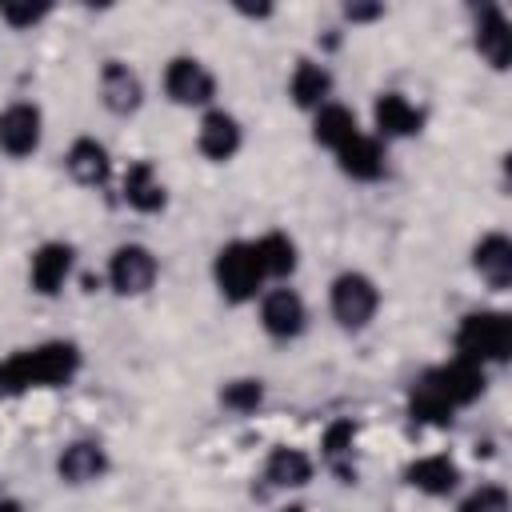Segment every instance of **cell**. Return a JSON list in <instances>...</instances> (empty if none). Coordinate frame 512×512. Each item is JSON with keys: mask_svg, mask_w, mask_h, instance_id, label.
<instances>
[{"mask_svg": "<svg viewBox=\"0 0 512 512\" xmlns=\"http://www.w3.org/2000/svg\"><path fill=\"white\" fill-rule=\"evenodd\" d=\"M80 372V348L72 340H44L36 348H20L4 360L8 396H20L28 388H60Z\"/></svg>", "mask_w": 512, "mask_h": 512, "instance_id": "cell-1", "label": "cell"}, {"mask_svg": "<svg viewBox=\"0 0 512 512\" xmlns=\"http://www.w3.org/2000/svg\"><path fill=\"white\" fill-rule=\"evenodd\" d=\"M456 356L472 360V364H504L512 356V320L508 312H468L456 328Z\"/></svg>", "mask_w": 512, "mask_h": 512, "instance_id": "cell-2", "label": "cell"}, {"mask_svg": "<svg viewBox=\"0 0 512 512\" xmlns=\"http://www.w3.org/2000/svg\"><path fill=\"white\" fill-rule=\"evenodd\" d=\"M212 276H216L220 296L232 300V304L252 300V296L264 288V280H268L264 268H260V260H256V248H252L248 240L224 244V248L216 252V260H212Z\"/></svg>", "mask_w": 512, "mask_h": 512, "instance_id": "cell-3", "label": "cell"}, {"mask_svg": "<svg viewBox=\"0 0 512 512\" xmlns=\"http://www.w3.org/2000/svg\"><path fill=\"white\" fill-rule=\"evenodd\" d=\"M380 308V288L372 284V276L364 272H340L332 280V316L340 328L356 332L364 328Z\"/></svg>", "mask_w": 512, "mask_h": 512, "instance_id": "cell-4", "label": "cell"}, {"mask_svg": "<svg viewBox=\"0 0 512 512\" xmlns=\"http://www.w3.org/2000/svg\"><path fill=\"white\" fill-rule=\"evenodd\" d=\"M164 92L180 108H204L216 100V76L196 56H172L164 68Z\"/></svg>", "mask_w": 512, "mask_h": 512, "instance_id": "cell-5", "label": "cell"}, {"mask_svg": "<svg viewBox=\"0 0 512 512\" xmlns=\"http://www.w3.org/2000/svg\"><path fill=\"white\" fill-rule=\"evenodd\" d=\"M424 380L436 388V396L456 412V408H468V404H476L480 396H484V368L480 364H472V360H448V364H436V368H428L424 372Z\"/></svg>", "mask_w": 512, "mask_h": 512, "instance_id": "cell-6", "label": "cell"}, {"mask_svg": "<svg viewBox=\"0 0 512 512\" xmlns=\"http://www.w3.org/2000/svg\"><path fill=\"white\" fill-rule=\"evenodd\" d=\"M156 272H160V264H156L152 248H144V244H120L108 256V284L120 296H144L156 284Z\"/></svg>", "mask_w": 512, "mask_h": 512, "instance_id": "cell-7", "label": "cell"}, {"mask_svg": "<svg viewBox=\"0 0 512 512\" xmlns=\"http://www.w3.org/2000/svg\"><path fill=\"white\" fill-rule=\"evenodd\" d=\"M40 136H44V116L36 104L28 100H16L0 112V148L8 156H32L40 148Z\"/></svg>", "mask_w": 512, "mask_h": 512, "instance_id": "cell-8", "label": "cell"}, {"mask_svg": "<svg viewBox=\"0 0 512 512\" xmlns=\"http://www.w3.org/2000/svg\"><path fill=\"white\" fill-rule=\"evenodd\" d=\"M260 324L276 340H296L308 328V308L292 288H272L260 300Z\"/></svg>", "mask_w": 512, "mask_h": 512, "instance_id": "cell-9", "label": "cell"}, {"mask_svg": "<svg viewBox=\"0 0 512 512\" xmlns=\"http://www.w3.org/2000/svg\"><path fill=\"white\" fill-rule=\"evenodd\" d=\"M72 264H76V248L64 244V240H48L32 252V264H28V280L40 296H56L64 288V280L72 276Z\"/></svg>", "mask_w": 512, "mask_h": 512, "instance_id": "cell-10", "label": "cell"}, {"mask_svg": "<svg viewBox=\"0 0 512 512\" xmlns=\"http://www.w3.org/2000/svg\"><path fill=\"white\" fill-rule=\"evenodd\" d=\"M100 100H104L108 112L132 116L144 104V84H140V76L124 60H108L100 68Z\"/></svg>", "mask_w": 512, "mask_h": 512, "instance_id": "cell-11", "label": "cell"}, {"mask_svg": "<svg viewBox=\"0 0 512 512\" xmlns=\"http://www.w3.org/2000/svg\"><path fill=\"white\" fill-rule=\"evenodd\" d=\"M196 144H200V152H204L208 160L224 164V160H232V156L240 152V144H244V128H240V120H236L232 112L212 108V112H204V120H200Z\"/></svg>", "mask_w": 512, "mask_h": 512, "instance_id": "cell-12", "label": "cell"}, {"mask_svg": "<svg viewBox=\"0 0 512 512\" xmlns=\"http://www.w3.org/2000/svg\"><path fill=\"white\" fill-rule=\"evenodd\" d=\"M472 268L476 276L492 288V292H504L512 284V240L504 232H488L476 240L472 248Z\"/></svg>", "mask_w": 512, "mask_h": 512, "instance_id": "cell-13", "label": "cell"}, {"mask_svg": "<svg viewBox=\"0 0 512 512\" xmlns=\"http://www.w3.org/2000/svg\"><path fill=\"white\" fill-rule=\"evenodd\" d=\"M372 120H376V132L388 140H404V136H416L424 128V112L404 92H380Z\"/></svg>", "mask_w": 512, "mask_h": 512, "instance_id": "cell-14", "label": "cell"}, {"mask_svg": "<svg viewBox=\"0 0 512 512\" xmlns=\"http://www.w3.org/2000/svg\"><path fill=\"white\" fill-rule=\"evenodd\" d=\"M476 52L484 56L488 68L504 72L512 60V36H508V20L496 4H484L476 12Z\"/></svg>", "mask_w": 512, "mask_h": 512, "instance_id": "cell-15", "label": "cell"}, {"mask_svg": "<svg viewBox=\"0 0 512 512\" xmlns=\"http://www.w3.org/2000/svg\"><path fill=\"white\" fill-rule=\"evenodd\" d=\"M64 168H68V176H72L76 184H84V188H104L108 176H112V156H108V148H104L100 140L80 136V140H72V148H68V156H64Z\"/></svg>", "mask_w": 512, "mask_h": 512, "instance_id": "cell-16", "label": "cell"}, {"mask_svg": "<svg viewBox=\"0 0 512 512\" xmlns=\"http://www.w3.org/2000/svg\"><path fill=\"white\" fill-rule=\"evenodd\" d=\"M56 472L64 484H92L108 472V452L96 440H72L60 456H56Z\"/></svg>", "mask_w": 512, "mask_h": 512, "instance_id": "cell-17", "label": "cell"}, {"mask_svg": "<svg viewBox=\"0 0 512 512\" xmlns=\"http://www.w3.org/2000/svg\"><path fill=\"white\" fill-rule=\"evenodd\" d=\"M404 480L424 496H448L460 484V464L452 456H420L404 468Z\"/></svg>", "mask_w": 512, "mask_h": 512, "instance_id": "cell-18", "label": "cell"}, {"mask_svg": "<svg viewBox=\"0 0 512 512\" xmlns=\"http://www.w3.org/2000/svg\"><path fill=\"white\" fill-rule=\"evenodd\" d=\"M120 192H124V204L136 208V212H160L168 204V192H164V184H160V176H156V168L148 160L128 164Z\"/></svg>", "mask_w": 512, "mask_h": 512, "instance_id": "cell-19", "label": "cell"}, {"mask_svg": "<svg viewBox=\"0 0 512 512\" xmlns=\"http://www.w3.org/2000/svg\"><path fill=\"white\" fill-rule=\"evenodd\" d=\"M336 164H340V172L352 176V180H380V176H384V148H380L376 136L356 132V136L336 152Z\"/></svg>", "mask_w": 512, "mask_h": 512, "instance_id": "cell-20", "label": "cell"}, {"mask_svg": "<svg viewBox=\"0 0 512 512\" xmlns=\"http://www.w3.org/2000/svg\"><path fill=\"white\" fill-rule=\"evenodd\" d=\"M288 96H292L300 108H308V112L324 108L328 96H332V72H328L324 64H316V60H296L292 80H288Z\"/></svg>", "mask_w": 512, "mask_h": 512, "instance_id": "cell-21", "label": "cell"}, {"mask_svg": "<svg viewBox=\"0 0 512 512\" xmlns=\"http://www.w3.org/2000/svg\"><path fill=\"white\" fill-rule=\"evenodd\" d=\"M312 472H316L312 468V456L300 452V448H288V444L272 448L268 460H264V480L272 488H304L312 480Z\"/></svg>", "mask_w": 512, "mask_h": 512, "instance_id": "cell-22", "label": "cell"}, {"mask_svg": "<svg viewBox=\"0 0 512 512\" xmlns=\"http://www.w3.org/2000/svg\"><path fill=\"white\" fill-rule=\"evenodd\" d=\"M356 132H360V128H356L352 108L332 104V100H328L324 108H316V120H312V140H316V144H324V148L340 152Z\"/></svg>", "mask_w": 512, "mask_h": 512, "instance_id": "cell-23", "label": "cell"}, {"mask_svg": "<svg viewBox=\"0 0 512 512\" xmlns=\"http://www.w3.org/2000/svg\"><path fill=\"white\" fill-rule=\"evenodd\" d=\"M352 444H356V424H352V420H336V424H328L324 444H320L328 468H332L344 484L356 480V468H352Z\"/></svg>", "mask_w": 512, "mask_h": 512, "instance_id": "cell-24", "label": "cell"}, {"mask_svg": "<svg viewBox=\"0 0 512 512\" xmlns=\"http://www.w3.org/2000/svg\"><path fill=\"white\" fill-rule=\"evenodd\" d=\"M252 248H256V260H260V268H264L268 280H280V276H292L296 272V240L292 236L268 232Z\"/></svg>", "mask_w": 512, "mask_h": 512, "instance_id": "cell-25", "label": "cell"}, {"mask_svg": "<svg viewBox=\"0 0 512 512\" xmlns=\"http://www.w3.org/2000/svg\"><path fill=\"white\" fill-rule=\"evenodd\" d=\"M408 412H412V420H420V424H436V428H448L452 424V408L436 396V388L420 376L416 384H412V392H408Z\"/></svg>", "mask_w": 512, "mask_h": 512, "instance_id": "cell-26", "label": "cell"}, {"mask_svg": "<svg viewBox=\"0 0 512 512\" xmlns=\"http://www.w3.org/2000/svg\"><path fill=\"white\" fill-rule=\"evenodd\" d=\"M264 400V384L260 380H232L220 388V404L232 412H256Z\"/></svg>", "mask_w": 512, "mask_h": 512, "instance_id": "cell-27", "label": "cell"}, {"mask_svg": "<svg viewBox=\"0 0 512 512\" xmlns=\"http://www.w3.org/2000/svg\"><path fill=\"white\" fill-rule=\"evenodd\" d=\"M456 512H512V500H508V492L500 484H480L476 492H468L460 500Z\"/></svg>", "mask_w": 512, "mask_h": 512, "instance_id": "cell-28", "label": "cell"}, {"mask_svg": "<svg viewBox=\"0 0 512 512\" xmlns=\"http://www.w3.org/2000/svg\"><path fill=\"white\" fill-rule=\"evenodd\" d=\"M48 12H52L48 4H12V0L0 4V20L12 24V28H32V24H40Z\"/></svg>", "mask_w": 512, "mask_h": 512, "instance_id": "cell-29", "label": "cell"}, {"mask_svg": "<svg viewBox=\"0 0 512 512\" xmlns=\"http://www.w3.org/2000/svg\"><path fill=\"white\" fill-rule=\"evenodd\" d=\"M376 16H384V4H344V20H352V24H364Z\"/></svg>", "mask_w": 512, "mask_h": 512, "instance_id": "cell-30", "label": "cell"}, {"mask_svg": "<svg viewBox=\"0 0 512 512\" xmlns=\"http://www.w3.org/2000/svg\"><path fill=\"white\" fill-rule=\"evenodd\" d=\"M0 512H20V504H16V500H8V496H0Z\"/></svg>", "mask_w": 512, "mask_h": 512, "instance_id": "cell-31", "label": "cell"}, {"mask_svg": "<svg viewBox=\"0 0 512 512\" xmlns=\"http://www.w3.org/2000/svg\"><path fill=\"white\" fill-rule=\"evenodd\" d=\"M8 396V380H4V364H0V400Z\"/></svg>", "mask_w": 512, "mask_h": 512, "instance_id": "cell-32", "label": "cell"}, {"mask_svg": "<svg viewBox=\"0 0 512 512\" xmlns=\"http://www.w3.org/2000/svg\"><path fill=\"white\" fill-rule=\"evenodd\" d=\"M280 512H308V508H300V504H288V508H280Z\"/></svg>", "mask_w": 512, "mask_h": 512, "instance_id": "cell-33", "label": "cell"}]
</instances>
